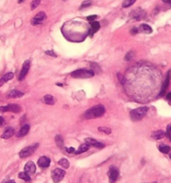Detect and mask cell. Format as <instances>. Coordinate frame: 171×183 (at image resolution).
<instances>
[{
	"mask_svg": "<svg viewBox=\"0 0 171 183\" xmlns=\"http://www.w3.org/2000/svg\"><path fill=\"white\" fill-rule=\"evenodd\" d=\"M65 176V172L60 168H55L52 172V179L54 183H59Z\"/></svg>",
	"mask_w": 171,
	"mask_h": 183,
	"instance_id": "5",
	"label": "cell"
},
{
	"mask_svg": "<svg viewBox=\"0 0 171 183\" xmlns=\"http://www.w3.org/2000/svg\"><path fill=\"white\" fill-rule=\"evenodd\" d=\"M148 112V107L146 106H143V107L137 108L134 109L133 111H131L130 112V118L132 121H140L141 119H143L144 116H146V114Z\"/></svg>",
	"mask_w": 171,
	"mask_h": 183,
	"instance_id": "2",
	"label": "cell"
},
{
	"mask_svg": "<svg viewBox=\"0 0 171 183\" xmlns=\"http://www.w3.org/2000/svg\"><path fill=\"white\" fill-rule=\"evenodd\" d=\"M14 129L12 128V127H7L4 130V132L3 133V135H1V137L3 139H8V138L12 137L13 135H14Z\"/></svg>",
	"mask_w": 171,
	"mask_h": 183,
	"instance_id": "15",
	"label": "cell"
},
{
	"mask_svg": "<svg viewBox=\"0 0 171 183\" xmlns=\"http://www.w3.org/2000/svg\"><path fill=\"white\" fill-rule=\"evenodd\" d=\"M97 18H98V16H97V15H90V16L87 17V20H88V21L93 22L94 20H95V19H96Z\"/></svg>",
	"mask_w": 171,
	"mask_h": 183,
	"instance_id": "33",
	"label": "cell"
},
{
	"mask_svg": "<svg viewBox=\"0 0 171 183\" xmlns=\"http://www.w3.org/2000/svg\"><path fill=\"white\" fill-rule=\"evenodd\" d=\"M131 18L136 19V20H140V19L144 16V12L142 10L141 8H136L135 10L132 12V14H130Z\"/></svg>",
	"mask_w": 171,
	"mask_h": 183,
	"instance_id": "12",
	"label": "cell"
},
{
	"mask_svg": "<svg viewBox=\"0 0 171 183\" xmlns=\"http://www.w3.org/2000/svg\"><path fill=\"white\" fill-rule=\"evenodd\" d=\"M92 3H93V2H92L91 0H86V1L83 2V3H82V4H81L80 9H83V8H88V7H89V6L92 5Z\"/></svg>",
	"mask_w": 171,
	"mask_h": 183,
	"instance_id": "30",
	"label": "cell"
},
{
	"mask_svg": "<svg viewBox=\"0 0 171 183\" xmlns=\"http://www.w3.org/2000/svg\"><path fill=\"white\" fill-rule=\"evenodd\" d=\"M85 142L87 144H88L89 145H93L94 147H97V148H104V144L102 142H99L98 140H94L93 138H87L85 139Z\"/></svg>",
	"mask_w": 171,
	"mask_h": 183,
	"instance_id": "11",
	"label": "cell"
},
{
	"mask_svg": "<svg viewBox=\"0 0 171 183\" xmlns=\"http://www.w3.org/2000/svg\"><path fill=\"white\" fill-rule=\"evenodd\" d=\"M43 100H44V102L46 104H48V105H54L55 101H54V98L50 94H47L45 96L43 97Z\"/></svg>",
	"mask_w": 171,
	"mask_h": 183,
	"instance_id": "24",
	"label": "cell"
},
{
	"mask_svg": "<svg viewBox=\"0 0 171 183\" xmlns=\"http://www.w3.org/2000/svg\"><path fill=\"white\" fill-rule=\"evenodd\" d=\"M45 53L48 55H50V56H53V57H57L56 54L54 53V51H52V50H47V51H45Z\"/></svg>",
	"mask_w": 171,
	"mask_h": 183,
	"instance_id": "35",
	"label": "cell"
},
{
	"mask_svg": "<svg viewBox=\"0 0 171 183\" xmlns=\"http://www.w3.org/2000/svg\"><path fill=\"white\" fill-rule=\"evenodd\" d=\"M66 151L69 154H72L75 152V149L73 148V147H70V148H66Z\"/></svg>",
	"mask_w": 171,
	"mask_h": 183,
	"instance_id": "36",
	"label": "cell"
},
{
	"mask_svg": "<svg viewBox=\"0 0 171 183\" xmlns=\"http://www.w3.org/2000/svg\"><path fill=\"white\" fill-rule=\"evenodd\" d=\"M38 146V144H34V145H31L29 146L25 147L19 152V156L21 158H26L28 156H31L37 150Z\"/></svg>",
	"mask_w": 171,
	"mask_h": 183,
	"instance_id": "4",
	"label": "cell"
},
{
	"mask_svg": "<svg viewBox=\"0 0 171 183\" xmlns=\"http://www.w3.org/2000/svg\"><path fill=\"white\" fill-rule=\"evenodd\" d=\"M138 32H143V33H147V34H150L152 32V29L150 25L148 24H141L139 28H138Z\"/></svg>",
	"mask_w": 171,
	"mask_h": 183,
	"instance_id": "19",
	"label": "cell"
},
{
	"mask_svg": "<svg viewBox=\"0 0 171 183\" xmlns=\"http://www.w3.org/2000/svg\"><path fill=\"white\" fill-rule=\"evenodd\" d=\"M166 135H167V136H168V137L171 140V125L168 126V129H167V132H166Z\"/></svg>",
	"mask_w": 171,
	"mask_h": 183,
	"instance_id": "34",
	"label": "cell"
},
{
	"mask_svg": "<svg viewBox=\"0 0 171 183\" xmlns=\"http://www.w3.org/2000/svg\"><path fill=\"white\" fill-rule=\"evenodd\" d=\"M19 177L21 178V179H23V180L24 181H29L30 180V176H29V174H28L27 172H20L19 173Z\"/></svg>",
	"mask_w": 171,
	"mask_h": 183,
	"instance_id": "28",
	"label": "cell"
},
{
	"mask_svg": "<svg viewBox=\"0 0 171 183\" xmlns=\"http://www.w3.org/2000/svg\"><path fill=\"white\" fill-rule=\"evenodd\" d=\"M24 171L28 174H34L36 171V167H35L34 163L33 162H27L25 167H24Z\"/></svg>",
	"mask_w": 171,
	"mask_h": 183,
	"instance_id": "14",
	"label": "cell"
},
{
	"mask_svg": "<svg viewBox=\"0 0 171 183\" xmlns=\"http://www.w3.org/2000/svg\"><path fill=\"white\" fill-rule=\"evenodd\" d=\"M14 78V74L13 73H8V74H6L5 75L3 76L2 78L0 79V87L3 85V84H5L6 82H8L10 80Z\"/></svg>",
	"mask_w": 171,
	"mask_h": 183,
	"instance_id": "16",
	"label": "cell"
},
{
	"mask_svg": "<svg viewBox=\"0 0 171 183\" xmlns=\"http://www.w3.org/2000/svg\"><path fill=\"white\" fill-rule=\"evenodd\" d=\"M64 1H65V0H64Z\"/></svg>",
	"mask_w": 171,
	"mask_h": 183,
	"instance_id": "46",
	"label": "cell"
},
{
	"mask_svg": "<svg viewBox=\"0 0 171 183\" xmlns=\"http://www.w3.org/2000/svg\"><path fill=\"white\" fill-rule=\"evenodd\" d=\"M30 68V61L29 60H26L25 62L24 63V65H23V67H22L21 72L19 74V80H23L24 78H25V76L29 72V70Z\"/></svg>",
	"mask_w": 171,
	"mask_h": 183,
	"instance_id": "9",
	"label": "cell"
},
{
	"mask_svg": "<svg viewBox=\"0 0 171 183\" xmlns=\"http://www.w3.org/2000/svg\"><path fill=\"white\" fill-rule=\"evenodd\" d=\"M162 1H163V2H164V3H167V2H168V0H162Z\"/></svg>",
	"mask_w": 171,
	"mask_h": 183,
	"instance_id": "42",
	"label": "cell"
},
{
	"mask_svg": "<svg viewBox=\"0 0 171 183\" xmlns=\"http://www.w3.org/2000/svg\"><path fill=\"white\" fill-rule=\"evenodd\" d=\"M159 150H160L162 153L168 154L169 152H170L171 148L170 146H169V145H163V144H162V145H159Z\"/></svg>",
	"mask_w": 171,
	"mask_h": 183,
	"instance_id": "23",
	"label": "cell"
},
{
	"mask_svg": "<svg viewBox=\"0 0 171 183\" xmlns=\"http://www.w3.org/2000/svg\"><path fill=\"white\" fill-rule=\"evenodd\" d=\"M167 3H169V4H170V5H171V0H168V2H167Z\"/></svg>",
	"mask_w": 171,
	"mask_h": 183,
	"instance_id": "41",
	"label": "cell"
},
{
	"mask_svg": "<svg viewBox=\"0 0 171 183\" xmlns=\"http://www.w3.org/2000/svg\"><path fill=\"white\" fill-rule=\"evenodd\" d=\"M90 25H91V30H90L91 34H94V33L97 32V31L99 30V28H100V24H99V22H96V21L91 22Z\"/></svg>",
	"mask_w": 171,
	"mask_h": 183,
	"instance_id": "21",
	"label": "cell"
},
{
	"mask_svg": "<svg viewBox=\"0 0 171 183\" xmlns=\"http://www.w3.org/2000/svg\"><path fill=\"white\" fill-rule=\"evenodd\" d=\"M23 95H24L23 92H20L19 90H16V89L11 90L8 94V96L10 97V98H19V97H22Z\"/></svg>",
	"mask_w": 171,
	"mask_h": 183,
	"instance_id": "20",
	"label": "cell"
},
{
	"mask_svg": "<svg viewBox=\"0 0 171 183\" xmlns=\"http://www.w3.org/2000/svg\"><path fill=\"white\" fill-rule=\"evenodd\" d=\"M167 99L169 100H171V92H169V93L167 94Z\"/></svg>",
	"mask_w": 171,
	"mask_h": 183,
	"instance_id": "38",
	"label": "cell"
},
{
	"mask_svg": "<svg viewBox=\"0 0 171 183\" xmlns=\"http://www.w3.org/2000/svg\"><path fill=\"white\" fill-rule=\"evenodd\" d=\"M94 75V71L88 70H83V69L75 70V71L71 73V76H72V77L78 79H88L93 77Z\"/></svg>",
	"mask_w": 171,
	"mask_h": 183,
	"instance_id": "3",
	"label": "cell"
},
{
	"mask_svg": "<svg viewBox=\"0 0 171 183\" xmlns=\"http://www.w3.org/2000/svg\"><path fill=\"white\" fill-rule=\"evenodd\" d=\"M59 164L60 166H62L64 168H66V169L69 168V167H70V162H69V161L67 159H65V158H62L60 161H59Z\"/></svg>",
	"mask_w": 171,
	"mask_h": 183,
	"instance_id": "27",
	"label": "cell"
},
{
	"mask_svg": "<svg viewBox=\"0 0 171 183\" xmlns=\"http://www.w3.org/2000/svg\"><path fill=\"white\" fill-rule=\"evenodd\" d=\"M40 2L41 0H33L32 2H31V4H30V8H31V9H32V10L35 9L39 5Z\"/></svg>",
	"mask_w": 171,
	"mask_h": 183,
	"instance_id": "29",
	"label": "cell"
},
{
	"mask_svg": "<svg viewBox=\"0 0 171 183\" xmlns=\"http://www.w3.org/2000/svg\"><path fill=\"white\" fill-rule=\"evenodd\" d=\"M119 170L115 167H111L109 171V177H110V182L115 183L119 177Z\"/></svg>",
	"mask_w": 171,
	"mask_h": 183,
	"instance_id": "8",
	"label": "cell"
},
{
	"mask_svg": "<svg viewBox=\"0 0 171 183\" xmlns=\"http://www.w3.org/2000/svg\"><path fill=\"white\" fill-rule=\"evenodd\" d=\"M134 57V51H128L127 54H126L125 57H124V59L127 60V61H129L131 59H133Z\"/></svg>",
	"mask_w": 171,
	"mask_h": 183,
	"instance_id": "31",
	"label": "cell"
},
{
	"mask_svg": "<svg viewBox=\"0 0 171 183\" xmlns=\"http://www.w3.org/2000/svg\"><path fill=\"white\" fill-rule=\"evenodd\" d=\"M38 165L42 168H47L50 165V159L48 157H46V156H42L38 161Z\"/></svg>",
	"mask_w": 171,
	"mask_h": 183,
	"instance_id": "13",
	"label": "cell"
},
{
	"mask_svg": "<svg viewBox=\"0 0 171 183\" xmlns=\"http://www.w3.org/2000/svg\"><path fill=\"white\" fill-rule=\"evenodd\" d=\"M24 1V0H19V3H23Z\"/></svg>",
	"mask_w": 171,
	"mask_h": 183,
	"instance_id": "40",
	"label": "cell"
},
{
	"mask_svg": "<svg viewBox=\"0 0 171 183\" xmlns=\"http://www.w3.org/2000/svg\"><path fill=\"white\" fill-rule=\"evenodd\" d=\"M58 85H59V86H63V85H62V84H58Z\"/></svg>",
	"mask_w": 171,
	"mask_h": 183,
	"instance_id": "43",
	"label": "cell"
},
{
	"mask_svg": "<svg viewBox=\"0 0 171 183\" xmlns=\"http://www.w3.org/2000/svg\"><path fill=\"white\" fill-rule=\"evenodd\" d=\"M21 111V107L16 104H10V105L1 106L0 107V112H7V111H12L14 113H19Z\"/></svg>",
	"mask_w": 171,
	"mask_h": 183,
	"instance_id": "6",
	"label": "cell"
},
{
	"mask_svg": "<svg viewBox=\"0 0 171 183\" xmlns=\"http://www.w3.org/2000/svg\"><path fill=\"white\" fill-rule=\"evenodd\" d=\"M170 78H171V70H169V71H168V74H167V75H166L165 81H164L163 86H162V89H161L160 93V94H159L160 96H163L164 94H165L166 90H167V89H168L169 85Z\"/></svg>",
	"mask_w": 171,
	"mask_h": 183,
	"instance_id": "10",
	"label": "cell"
},
{
	"mask_svg": "<svg viewBox=\"0 0 171 183\" xmlns=\"http://www.w3.org/2000/svg\"><path fill=\"white\" fill-rule=\"evenodd\" d=\"M152 183H157V182H152Z\"/></svg>",
	"mask_w": 171,
	"mask_h": 183,
	"instance_id": "44",
	"label": "cell"
},
{
	"mask_svg": "<svg viewBox=\"0 0 171 183\" xmlns=\"http://www.w3.org/2000/svg\"><path fill=\"white\" fill-rule=\"evenodd\" d=\"M136 2V0H124L122 3V7L123 8H128L131 5H133Z\"/></svg>",
	"mask_w": 171,
	"mask_h": 183,
	"instance_id": "25",
	"label": "cell"
},
{
	"mask_svg": "<svg viewBox=\"0 0 171 183\" xmlns=\"http://www.w3.org/2000/svg\"><path fill=\"white\" fill-rule=\"evenodd\" d=\"M89 149V145L88 144H83V145H81L79 146V148L78 149L77 151H75V154H81L83 153V152H85Z\"/></svg>",
	"mask_w": 171,
	"mask_h": 183,
	"instance_id": "22",
	"label": "cell"
},
{
	"mask_svg": "<svg viewBox=\"0 0 171 183\" xmlns=\"http://www.w3.org/2000/svg\"><path fill=\"white\" fill-rule=\"evenodd\" d=\"M3 124V119L0 116V126H2Z\"/></svg>",
	"mask_w": 171,
	"mask_h": 183,
	"instance_id": "37",
	"label": "cell"
},
{
	"mask_svg": "<svg viewBox=\"0 0 171 183\" xmlns=\"http://www.w3.org/2000/svg\"><path fill=\"white\" fill-rule=\"evenodd\" d=\"M104 111H105V109L104 106L102 105H98L86 111L84 116L86 119L98 118V117H100L104 115Z\"/></svg>",
	"mask_w": 171,
	"mask_h": 183,
	"instance_id": "1",
	"label": "cell"
},
{
	"mask_svg": "<svg viewBox=\"0 0 171 183\" xmlns=\"http://www.w3.org/2000/svg\"><path fill=\"white\" fill-rule=\"evenodd\" d=\"M170 158H171V155H170Z\"/></svg>",
	"mask_w": 171,
	"mask_h": 183,
	"instance_id": "45",
	"label": "cell"
},
{
	"mask_svg": "<svg viewBox=\"0 0 171 183\" xmlns=\"http://www.w3.org/2000/svg\"><path fill=\"white\" fill-rule=\"evenodd\" d=\"M55 141H56L57 145L59 146V148H63L64 147V140H63L61 135H57L56 137H55Z\"/></svg>",
	"mask_w": 171,
	"mask_h": 183,
	"instance_id": "26",
	"label": "cell"
},
{
	"mask_svg": "<svg viewBox=\"0 0 171 183\" xmlns=\"http://www.w3.org/2000/svg\"><path fill=\"white\" fill-rule=\"evenodd\" d=\"M98 130H99V131L104 132V133H105V134H110V133H111V129L108 128V127H105V126L99 127Z\"/></svg>",
	"mask_w": 171,
	"mask_h": 183,
	"instance_id": "32",
	"label": "cell"
},
{
	"mask_svg": "<svg viewBox=\"0 0 171 183\" xmlns=\"http://www.w3.org/2000/svg\"><path fill=\"white\" fill-rule=\"evenodd\" d=\"M165 135V132L163 131V130H157V131L153 132L151 137L155 139V140H160V139H162L163 137H164Z\"/></svg>",
	"mask_w": 171,
	"mask_h": 183,
	"instance_id": "18",
	"label": "cell"
},
{
	"mask_svg": "<svg viewBox=\"0 0 171 183\" xmlns=\"http://www.w3.org/2000/svg\"><path fill=\"white\" fill-rule=\"evenodd\" d=\"M46 19H47L46 14L43 12V11H41V12L38 13V14L34 17V19L31 20V24H32L33 25L41 24Z\"/></svg>",
	"mask_w": 171,
	"mask_h": 183,
	"instance_id": "7",
	"label": "cell"
},
{
	"mask_svg": "<svg viewBox=\"0 0 171 183\" xmlns=\"http://www.w3.org/2000/svg\"><path fill=\"white\" fill-rule=\"evenodd\" d=\"M29 128L30 127L29 125H24V126L19 130V131L18 132L17 135H18L19 137H23L24 135H26L28 134V132L29 131Z\"/></svg>",
	"mask_w": 171,
	"mask_h": 183,
	"instance_id": "17",
	"label": "cell"
},
{
	"mask_svg": "<svg viewBox=\"0 0 171 183\" xmlns=\"http://www.w3.org/2000/svg\"><path fill=\"white\" fill-rule=\"evenodd\" d=\"M4 183H15V181H14L10 180V181H6V182H4Z\"/></svg>",
	"mask_w": 171,
	"mask_h": 183,
	"instance_id": "39",
	"label": "cell"
}]
</instances>
